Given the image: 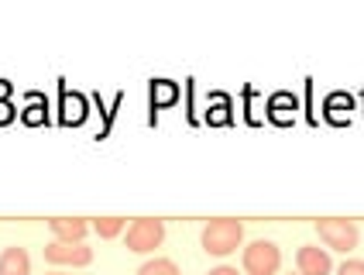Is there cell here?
<instances>
[{"label": "cell", "instance_id": "6da1fadb", "mask_svg": "<svg viewBox=\"0 0 364 275\" xmlns=\"http://www.w3.org/2000/svg\"><path fill=\"white\" fill-rule=\"evenodd\" d=\"M244 241V224L241 220H230V217H220V220H210L203 227V251L206 255L227 258L230 251H237Z\"/></svg>", "mask_w": 364, "mask_h": 275}, {"label": "cell", "instance_id": "7a4b0ae2", "mask_svg": "<svg viewBox=\"0 0 364 275\" xmlns=\"http://www.w3.org/2000/svg\"><path fill=\"white\" fill-rule=\"evenodd\" d=\"M241 265L247 275H275L282 269V251H279V244L275 241H251L247 248H244L241 255Z\"/></svg>", "mask_w": 364, "mask_h": 275}, {"label": "cell", "instance_id": "3957f363", "mask_svg": "<svg viewBox=\"0 0 364 275\" xmlns=\"http://www.w3.org/2000/svg\"><path fill=\"white\" fill-rule=\"evenodd\" d=\"M316 234L323 241L330 251H344L350 255L354 248H358V241H361V231H358V224L354 220H316Z\"/></svg>", "mask_w": 364, "mask_h": 275}, {"label": "cell", "instance_id": "277c9868", "mask_svg": "<svg viewBox=\"0 0 364 275\" xmlns=\"http://www.w3.org/2000/svg\"><path fill=\"white\" fill-rule=\"evenodd\" d=\"M165 241V220H155V217H141L127 227V251L134 255H148L155 251Z\"/></svg>", "mask_w": 364, "mask_h": 275}, {"label": "cell", "instance_id": "5b68a950", "mask_svg": "<svg viewBox=\"0 0 364 275\" xmlns=\"http://www.w3.org/2000/svg\"><path fill=\"white\" fill-rule=\"evenodd\" d=\"M45 261H52V265H73V269H82V265H90V261H93V248H86V244H65V241H52V244L45 248Z\"/></svg>", "mask_w": 364, "mask_h": 275}, {"label": "cell", "instance_id": "8992f818", "mask_svg": "<svg viewBox=\"0 0 364 275\" xmlns=\"http://www.w3.org/2000/svg\"><path fill=\"white\" fill-rule=\"evenodd\" d=\"M296 265H299V275H330L333 272V258L326 248H316V244H303L296 251Z\"/></svg>", "mask_w": 364, "mask_h": 275}, {"label": "cell", "instance_id": "52a82bcc", "mask_svg": "<svg viewBox=\"0 0 364 275\" xmlns=\"http://www.w3.org/2000/svg\"><path fill=\"white\" fill-rule=\"evenodd\" d=\"M55 241H65V244H82V237L93 231V224H86L82 217H59V220H48Z\"/></svg>", "mask_w": 364, "mask_h": 275}, {"label": "cell", "instance_id": "ba28073f", "mask_svg": "<svg viewBox=\"0 0 364 275\" xmlns=\"http://www.w3.org/2000/svg\"><path fill=\"white\" fill-rule=\"evenodd\" d=\"M0 275H31V255L24 248H7L0 255Z\"/></svg>", "mask_w": 364, "mask_h": 275}, {"label": "cell", "instance_id": "9c48e42d", "mask_svg": "<svg viewBox=\"0 0 364 275\" xmlns=\"http://www.w3.org/2000/svg\"><path fill=\"white\" fill-rule=\"evenodd\" d=\"M124 227H127V220L124 217H100V220H93V231L100 237H117V234H124Z\"/></svg>", "mask_w": 364, "mask_h": 275}, {"label": "cell", "instance_id": "30bf717a", "mask_svg": "<svg viewBox=\"0 0 364 275\" xmlns=\"http://www.w3.org/2000/svg\"><path fill=\"white\" fill-rule=\"evenodd\" d=\"M138 275H182V272L172 258H151V261H144L138 269Z\"/></svg>", "mask_w": 364, "mask_h": 275}, {"label": "cell", "instance_id": "8fae6325", "mask_svg": "<svg viewBox=\"0 0 364 275\" xmlns=\"http://www.w3.org/2000/svg\"><path fill=\"white\" fill-rule=\"evenodd\" d=\"M337 275H364V261L361 258H347L344 265L337 269Z\"/></svg>", "mask_w": 364, "mask_h": 275}, {"label": "cell", "instance_id": "7c38bea8", "mask_svg": "<svg viewBox=\"0 0 364 275\" xmlns=\"http://www.w3.org/2000/svg\"><path fill=\"white\" fill-rule=\"evenodd\" d=\"M159 100H162V103H168V100H176V90H172L168 83H162V86H159Z\"/></svg>", "mask_w": 364, "mask_h": 275}, {"label": "cell", "instance_id": "4fadbf2b", "mask_svg": "<svg viewBox=\"0 0 364 275\" xmlns=\"http://www.w3.org/2000/svg\"><path fill=\"white\" fill-rule=\"evenodd\" d=\"M14 118V110H11V103H0V124H7V120Z\"/></svg>", "mask_w": 364, "mask_h": 275}, {"label": "cell", "instance_id": "5bb4252c", "mask_svg": "<svg viewBox=\"0 0 364 275\" xmlns=\"http://www.w3.org/2000/svg\"><path fill=\"white\" fill-rule=\"evenodd\" d=\"M210 275H241L237 269H230V265H220V269H213Z\"/></svg>", "mask_w": 364, "mask_h": 275}, {"label": "cell", "instance_id": "9a60e30c", "mask_svg": "<svg viewBox=\"0 0 364 275\" xmlns=\"http://www.w3.org/2000/svg\"><path fill=\"white\" fill-rule=\"evenodd\" d=\"M48 275H69V272H48Z\"/></svg>", "mask_w": 364, "mask_h": 275}]
</instances>
